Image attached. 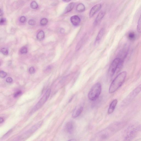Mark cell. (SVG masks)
I'll return each mask as SVG.
<instances>
[{"label": "cell", "instance_id": "6da1fadb", "mask_svg": "<svg viewBox=\"0 0 141 141\" xmlns=\"http://www.w3.org/2000/svg\"><path fill=\"white\" fill-rule=\"evenodd\" d=\"M127 75V72L123 71L121 72L115 77L110 86L109 90L110 93L115 92L122 85Z\"/></svg>", "mask_w": 141, "mask_h": 141}, {"label": "cell", "instance_id": "7a4b0ae2", "mask_svg": "<svg viewBox=\"0 0 141 141\" xmlns=\"http://www.w3.org/2000/svg\"><path fill=\"white\" fill-rule=\"evenodd\" d=\"M102 90V85L99 83H97L91 88L88 93V97L91 101H94L100 96Z\"/></svg>", "mask_w": 141, "mask_h": 141}, {"label": "cell", "instance_id": "3957f363", "mask_svg": "<svg viewBox=\"0 0 141 141\" xmlns=\"http://www.w3.org/2000/svg\"><path fill=\"white\" fill-rule=\"evenodd\" d=\"M123 62L119 58L114 59L109 66L108 72L109 76L110 77H113L117 70L120 69L122 66Z\"/></svg>", "mask_w": 141, "mask_h": 141}, {"label": "cell", "instance_id": "277c9868", "mask_svg": "<svg viewBox=\"0 0 141 141\" xmlns=\"http://www.w3.org/2000/svg\"><path fill=\"white\" fill-rule=\"evenodd\" d=\"M141 91V84L129 93L123 101L122 105L123 106L128 105L133 101Z\"/></svg>", "mask_w": 141, "mask_h": 141}, {"label": "cell", "instance_id": "5b68a950", "mask_svg": "<svg viewBox=\"0 0 141 141\" xmlns=\"http://www.w3.org/2000/svg\"><path fill=\"white\" fill-rule=\"evenodd\" d=\"M136 127L133 126L129 127L126 130L124 137V141H129L133 140L136 137L137 132Z\"/></svg>", "mask_w": 141, "mask_h": 141}, {"label": "cell", "instance_id": "8992f818", "mask_svg": "<svg viewBox=\"0 0 141 141\" xmlns=\"http://www.w3.org/2000/svg\"><path fill=\"white\" fill-rule=\"evenodd\" d=\"M51 91V90L50 89L47 90L45 94L36 104L33 108V111H35L38 110L45 104L50 96Z\"/></svg>", "mask_w": 141, "mask_h": 141}, {"label": "cell", "instance_id": "52a82bcc", "mask_svg": "<svg viewBox=\"0 0 141 141\" xmlns=\"http://www.w3.org/2000/svg\"><path fill=\"white\" fill-rule=\"evenodd\" d=\"M42 124V122H39L35 125L33 126L29 130L24 133V134L21 136L20 138L22 139L27 138L32 133L38 129Z\"/></svg>", "mask_w": 141, "mask_h": 141}, {"label": "cell", "instance_id": "ba28073f", "mask_svg": "<svg viewBox=\"0 0 141 141\" xmlns=\"http://www.w3.org/2000/svg\"><path fill=\"white\" fill-rule=\"evenodd\" d=\"M102 7L101 5L100 4L95 5L91 9L90 13L89 16L90 18H92L97 12L100 10Z\"/></svg>", "mask_w": 141, "mask_h": 141}, {"label": "cell", "instance_id": "9c48e42d", "mask_svg": "<svg viewBox=\"0 0 141 141\" xmlns=\"http://www.w3.org/2000/svg\"><path fill=\"white\" fill-rule=\"evenodd\" d=\"M70 20L72 24L75 26H78L81 21L80 18L77 15L72 16L70 18Z\"/></svg>", "mask_w": 141, "mask_h": 141}, {"label": "cell", "instance_id": "30bf717a", "mask_svg": "<svg viewBox=\"0 0 141 141\" xmlns=\"http://www.w3.org/2000/svg\"><path fill=\"white\" fill-rule=\"evenodd\" d=\"M65 128L67 132L70 134H72L74 129V125L73 122H68L66 124Z\"/></svg>", "mask_w": 141, "mask_h": 141}, {"label": "cell", "instance_id": "8fae6325", "mask_svg": "<svg viewBox=\"0 0 141 141\" xmlns=\"http://www.w3.org/2000/svg\"><path fill=\"white\" fill-rule=\"evenodd\" d=\"M117 103L118 101L117 99H115L112 101V102L110 104L109 108L108 110V113L109 114H111L113 113L114 109H115Z\"/></svg>", "mask_w": 141, "mask_h": 141}, {"label": "cell", "instance_id": "7c38bea8", "mask_svg": "<svg viewBox=\"0 0 141 141\" xmlns=\"http://www.w3.org/2000/svg\"><path fill=\"white\" fill-rule=\"evenodd\" d=\"M105 13L103 11H101L99 13L97 16L94 22V25L95 26H96L99 23H100L101 20L103 18Z\"/></svg>", "mask_w": 141, "mask_h": 141}, {"label": "cell", "instance_id": "4fadbf2b", "mask_svg": "<svg viewBox=\"0 0 141 141\" xmlns=\"http://www.w3.org/2000/svg\"><path fill=\"white\" fill-rule=\"evenodd\" d=\"M83 107L81 106L80 107L74 110L73 114H72V117L74 118L77 117H78L82 113L83 110Z\"/></svg>", "mask_w": 141, "mask_h": 141}, {"label": "cell", "instance_id": "5bb4252c", "mask_svg": "<svg viewBox=\"0 0 141 141\" xmlns=\"http://www.w3.org/2000/svg\"><path fill=\"white\" fill-rule=\"evenodd\" d=\"M104 30L103 28H102L101 29L99 32L96 38V41H95L96 43H98L101 40L104 35Z\"/></svg>", "mask_w": 141, "mask_h": 141}, {"label": "cell", "instance_id": "9a60e30c", "mask_svg": "<svg viewBox=\"0 0 141 141\" xmlns=\"http://www.w3.org/2000/svg\"><path fill=\"white\" fill-rule=\"evenodd\" d=\"M75 3L74 2L71 3L69 4L65 9L64 12L65 14L73 10L75 6Z\"/></svg>", "mask_w": 141, "mask_h": 141}, {"label": "cell", "instance_id": "2e32d148", "mask_svg": "<svg viewBox=\"0 0 141 141\" xmlns=\"http://www.w3.org/2000/svg\"><path fill=\"white\" fill-rule=\"evenodd\" d=\"M76 10L78 12H83L85 10V6L82 3H79L77 6V8H76Z\"/></svg>", "mask_w": 141, "mask_h": 141}, {"label": "cell", "instance_id": "e0dca14e", "mask_svg": "<svg viewBox=\"0 0 141 141\" xmlns=\"http://www.w3.org/2000/svg\"><path fill=\"white\" fill-rule=\"evenodd\" d=\"M45 37V33L42 30L40 31L38 33L37 35V39L39 40H41L43 39Z\"/></svg>", "mask_w": 141, "mask_h": 141}, {"label": "cell", "instance_id": "ac0fdd59", "mask_svg": "<svg viewBox=\"0 0 141 141\" xmlns=\"http://www.w3.org/2000/svg\"><path fill=\"white\" fill-rule=\"evenodd\" d=\"M128 38L129 39L133 40L135 38L136 34L134 32H130L128 34Z\"/></svg>", "mask_w": 141, "mask_h": 141}, {"label": "cell", "instance_id": "d6986e66", "mask_svg": "<svg viewBox=\"0 0 141 141\" xmlns=\"http://www.w3.org/2000/svg\"><path fill=\"white\" fill-rule=\"evenodd\" d=\"M137 30L139 33H141V15L139 18L137 24Z\"/></svg>", "mask_w": 141, "mask_h": 141}, {"label": "cell", "instance_id": "ffe728a7", "mask_svg": "<svg viewBox=\"0 0 141 141\" xmlns=\"http://www.w3.org/2000/svg\"><path fill=\"white\" fill-rule=\"evenodd\" d=\"M30 6L33 9H36L38 7V5L37 3L35 1H32L30 4Z\"/></svg>", "mask_w": 141, "mask_h": 141}, {"label": "cell", "instance_id": "44dd1931", "mask_svg": "<svg viewBox=\"0 0 141 141\" xmlns=\"http://www.w3.org/2000/svg\"><path fill=\"white\" fill-rule=\"evenodd\" d=\"M28 52L27 49L26 47H23L21 48L20 50V52L22 54H25Z\"/></svg>", "mask_w": 141, "mask_h": 141}, {"label": "cell", "instance_id": "7402d4cb", "mask_svg": "<svg viewBox=\"0 0 141 141\" xmlns=\"http://www.w3.org/2000/svg\"><path fill=\"white\" fill-rule=\"evenodd\" d=\"M48 20L46 18H43L40 21V24L42 26H45L48 23Z\"/></svg>", "mask_w": 141, "mask_h": 141}, {"label": "cell", "instance_id": "603a6c76", "mask_svg": "<svg viewBox=\"0 0 141 141\" xmlns=\"http://www.w3.org/2000/svg\"><path fill=\"white\" fill-rule=\"evenodd\" d=\"M1 52L3 55H6L8 54V51L6 48H3L2 49Z\"/></svg>", "mask_w": 141, "mask_h": 141}, {"label": "cell", "instance_id": "cb8c5ba5", "mask_svg": "<svg viewBox=\"0 0 141 141\" xmlns=\"http://www.w3.org/2000/svg\"><path fill=\"white\" fill-rule=\"evenodd\" d=\"M7 75V73L3 71H1L0 72V77L1 78H3L6 77Z\"/></svg>", "mask_w": 141, "mask_h": 141}, {"label": "cell", "instance_id": "d4e9b609", "mask_svg": "<svg viewBox=\"0 0 141 141\" xmlns=\"http://www.w3.org/2000/svg\"><path fill=\"white\" fill-rule=\"evenodd\" d=\"M22 93V91L20 90H19L15 92L14 95V97L15 98H16L17 97L21 94Z\"/></svg>", "mask_w": 141, "mask_h": 141}, {"label": "cell", "instance_id": "484cf974", "mask_svg": "<svg viewBox=\"0 0 141 141\" xmlns=\"http://www.w3.org/2000/svg\"><path fill=\"white\" fill-rule=\"evenodd\" d=\"M28 23L30 25L33 26L35 25L36 22L34 20L30 19L28 21Z\"/></svg>", "mask_w": 141, "mask_h": 141}, {"label": "cell", "instance_id": "4316f807", "mask_svg": "<svg viewBox=\"0 0 141 141\" xmlns=\"http://www.w3.org/2000/svg\"><path fill=\"white\" fill-rule=\"evenodd\" d=\"M29 71L30 74H33L35 72V69L33 67H31L30 68Z\"/></svg>", "mask_w": 141, "mask_h": 141}, {"label": "cell", "instance_id": "83f0119b", "mask_svg": "<svg viewBox=\"0 0 141 141\" xmlns=\"http://www.w3.org/2000/svg\"><path fill=\"white\" fill-rule=\"evenodd\" d=\"M26 18L25 17L22 16L20 18V21L21 23H24L26 22Z\"/></svg>", "mask_w": 141, "mask_h": 141}, {"label": "cell", "instance_id": "f1b7e54d", "mask_svg": "<svg viewBox=\"0 0 141 141\" xmlns=\"http://www.w3.org/2000/svg\"><path fill=\"white\" fill-rule=\"evenodd\" d=\"M6 81L7 83H11L12 82L13 80L12 78L9 77L7 78L6 80Z\"/></svg>", "mask_w": 141, "mask_h": 141}, {"label": "cell", "instance_id": "f546056e", "mask_svg": "<svg viewBox=\"0 0 141 141\" xmlns=\"http://www.w3.org/2000/svg\"><path fill=\"white\" fill-rule=\"evenodd\" d=\"M136 129L138 132L141 131V124L138 127H136Z\"/></svg>", "mask_w": 141, "mask_h": 141}, {"label": "cell", "instance_id": "4dcf8cb0", "mask_svg": "<svg viewBox=\"0 0 141 141\" xmlns=\"http://www.w3.org/2000/svg\"><path fill=\"white\" fill-rule=\"evenodd\" d=\"M11 131H12V130H10L8 132H7L6 134H5L4 135V136H3V137H5H5H6L8 136L10 134V133L11 132Z\"/></svg>", "mask_w": 141, "mask_h": 141}, {"label": "cell", "instance_id": "1f68e13d", "mask_svg": "<svg viewBox=\"0 0 141 141\" xmlns=\"http://www.w3.org/2000/svg\"><path fill=\"white\" fill-rule=\"evenodd\" d=\"M5 19L4 18H2L1 19L0 22V23L1 24H2L3 23H4V22H5Z\"/></svg>", "mask_w": 141, "mask_h": 141}, {"label": "cell", "instance_id": "d6a6232c", "mask_svg": "<svg viewBox=\"0 0 141 141\" xmlns=\"http://www.w3.org/2000/svg\"><path fill=\"white\" fill-rule=\"evenodd\" d=\"M4 122V119L0 117V123H2Z\"/></svg>", "mask_w": 141, "mask_h": 141}, {"label": "cell", "instance_id": "836d02e7", "mask_svg": "<svg viewBox=\"0 0 141 141\" xmlns=\"http://www.w3.org/2000/svg\"><path fill=\"white\" fill-rule=\"evenodd\" d=\"M71 0H63L64 2H68L71 1Z\"/></svg>", "mask_w": 141, "mask_h": 141}, {"label": "cell", "instance_id": "e575fe53", "mask_svg": "<svg viewBox=\"0 0 141 141\" xmlns=\"http://www.w3.org/2000/svg\"><path fill=\"white\" fill-rule=\"evenodd\" d=\"M60 32L61 33H63L64 32V30L63 28H62V29L60 30Z\"/></svg>", "mask_w": 141, "mask_h": 141}, {"label": "cell", "instance_id": "d590c367", "mask_svg": "<svg viewBox=\"0 0 141 141\" xmlns=\"http://www.w3.org/2000/svg\"><path fill=\"white\" fill-rule=\"evenodd\" d=\"M3 14V11H2L1 9L0 10V15L1 16H2V15Z\"/></svg>", "mask_w": 141, "mask_h": 141}, {"label": "cell", "instance_id": "8d00e7d4", "mask_svg": "<svg viewBox=\"0 0 141 141\" xmlns=\"http://www.w3.org/2000/svg\"><path fill=\"white\" fill-rule=\"evenodd\" d=\"M69 141H76V140H74V139H73V140H69Z\"/></svg>", "mask_w": 141, "mask_h": 141}]
</instances>
